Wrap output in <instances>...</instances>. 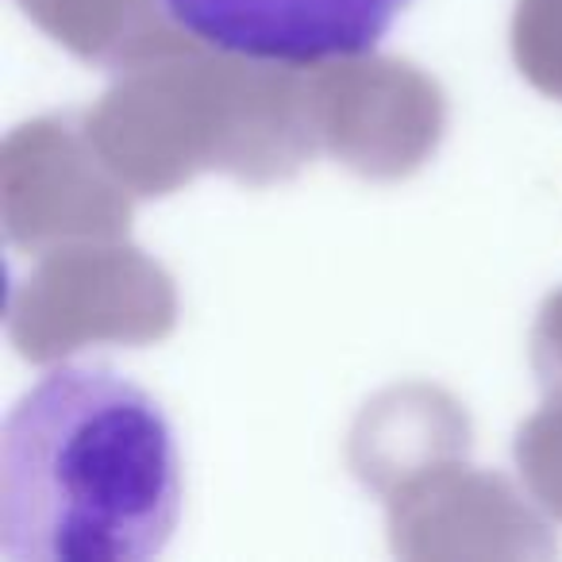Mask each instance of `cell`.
Instances as JSON below:
<instances>
[{"label": "cell", "mask_w": 562, "mask_h": 562, "mask_svg": "<svg viewBox=\"0 0 562 562\" xmlns=\"http://www.w3.org/2000/svg\"><path fill=\"white\" fill-rule=\"evenodd\" d=\"M181 516L166 408L101 362L47 370L4 420L0 551L12 562H143Z\"/></svg>", "instance_id": "6da1fadb"}, {"label": "cell", "mask_w": 562, "mask_h": 562, "mask_svg": "<svg viewBox=\"0 0 562 562\" xmlns=\"http://www.w3.org/2000/svg\"><path fill=\"white\" fill-rule=\"evenodd\" d=\"M413 0H162L189 35L255 63H331L374 50Z\"/></svg>", "instance_id": "7a4b0ae2"}]
</instances>
